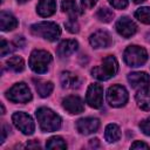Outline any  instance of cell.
I'll use <instances>...</instances> for the list:
<instances>
[{
  "instance_id": "obj_1",
  "label": "cell",
  "mask_w": 150,
  "mask_h": 150,
  "mask_svg": "<svg viewBox=\"0 0 150 150\" xmlns=\"http://www.w3.org/2000/svg\"><path fill=\"white\" fill-rule=\"evenodd\" d=\"M36 118L42 131L50 132V131L57 130L61 127L60 116L48 108H45V107L39 108L36 110Z\"/></svg>"
},
{
  "instance_id": "obj_2",
  "label": "cell",
  "mask_w": 150,
  "mask_h": 150,
  "mask_svg": "<svg viewBox=\"0 0 150 150\" xmlns=\"http://www.w3.org/2000/svg\"><path fill=\"white\" fill-rule=\"evenodd\" d=\"M117 70H118L117 60L112 55H108L103 59L100 66H96L91 69V75L100 81H107L110 77L115 76Z\"/></svg>"
},
{
  "instance_id": "obj_3",
  "label": "cell",
  "mask_w": 150,
  "mask_h": 150,
  "mask_svg": "<svg viewBox=\"0 0 150 150\" xmlns=\"http://www.w3.org/2000/svg\"><path fill=\"white\" fill-rule=\"evenodd\" d=\"M30 32L35 36L47 39L49 41H55L61 35V29L57 23L50 21H42L30 26Z\"/></svg>"
},
{
  "instance_id": "obj_4",
  "label": "cell",
  "mask_w": 150,
  "mask_h": 150,
  "mask_svg": "<svg viewBox=\"0 0 150 150\" xmlns=\"http://www.w3.org/2000/svg\"><path fill=\"white\" fill-rule=\"evenodd\" d=\"M52 62V55L47 50L35 49L29 56V67L36 74H43L47 71L49 63Z\"/></svg>"
},
{
  "instance_id": "obj_5",
  "label": "cell",
  "mask_w": 150,
  "mask_h": 150,
  "mask_svg": "<svg viewBox=\"0 0 150 150\" xmlns=\"http://www.w3.org/2000/svg\"><path fill=\"white\" fill-rule=\"evenodd\" d=\"M123 59L125 63L130 67H139L144 64L148 60V53L143 47L129 46L123 53Z\"/></svg>"
},
{
  "instance_id": "obj_6",
  "label": "cell",
  "mask_w": 150,
  "mask_h": 150,
  "mask_svg": "<svg viewBox=\"0 0 150 150\" xmlns=\"http://www.w3.org/2000/svg\"><path fill=\"white\" fill-rule=\"evenodd\" d=\"M6 97L14 103H27L32 100V94L28 88V86L23 82L15 83L7 93Z\"/></svg>"
},
{
  "instance_id": "obj_7",
  "label": "cell",
  "mask_w": 150,
  "mask_h": 150,
  "mask_svg": "<svg viewBox=\"0 0 150 150\" xmlns=\"http://www.w3.org/2000/svg\"><path fill=\"white\" fill-rule=\"evenodd\" d=\"M128 91L123 86L114 84L107 91V100L111 107H122L128 101Z\"/></svg>"
},
{
  "instance_id": "obj_8",
  "label": "cell",
  "mask_w": 150,
  "mask_h": 150,
  "mask_svg": "<svg viewBox=\"0 0 150 150\" xmlns=\"http://www.w3.org/2000/svg\"><path fill=\"white\" fill-rule=\"evenodd\" d=\"M12 121L14 125L25 135H32L34 132L35 125L32 120V117L22 111H16L12 115Z\"/></svg>"
},
{
  "instance_id": "obj_9",
  "label": "cell",
  "mask_w": 150,
  "mask_h": 150,
  "mask_svg": "<svg viewBox=\"0 0 150 150\" xmlns=\"http://www.w3.org/2000/svg\"><path fill=\"white\" fill-rule=\"evenodd\" d=\"M86 101L91 108H101L103 104V87L98 83H91L88 87Z\"/></svg>"
},
{
  "instance_id": "obj_10",
  "label": "cell",
  "mask_w": 150,
  "mask_h": 150,
  "mask_svg": "<svg viewBox=\"0 0 150 150\" xmlns=\"http://www.w3.org/2000/svg\"><path fill=\"white\" fill-rule=\"evenodd\" d=\"M116 30L120 35H122L123 38H130L132 36L136 30H137V26L136 23L128 16H122L118 19V21L116 22Z\"/></svg>"
},
{
  "instance_id": "obj_11",
  "label": "cell",
  "mask_w": 150,
  "mask_h": 150,
  "mask_svg": "<svg viewBox=\"0 0 150 150\" xmlns=\"http://www.w3.org/2000/svg\"><path fill=\"white\" fill-rule=\"evenodd\" d=\"M100 127V121L94 117H86V118H80L76 122V129L80 134L83 135H89L95 131H97Z\"/></svg>"
},
{
  "instance_id": "obj_12",
  "label": "cell",
  "mask_w": 150,
  "mask_h": 150,
  "mask_svg": "<svg viewBox=\"0 0 150 150\" xmlns=\"http://www.w3.org/2000/svg\"><path fill=\"white\" fill-rule=\"evenodd\" d=\"M128 81L132 88L142 89L150 87V76L144 71H135L128 75Z\"/></svg>"
},
{
  "instance_id": "obj_13",
  "label": "cell",
  "mask_w": 150,
  "mask_h": 150,
  "mask_svg": "<svg viewBox=\"0 0 150 150\" xmlns=\"http://www.w3.org/2000/svg\"><path fill=\"white\" fill-rule=\"evenodd\" d=\"M62 105L70 114H80L84 110L83 101L79 96H75V95H70V96H67L66 98H63Z\"/></svg>"
},
{
  "instance_id": "obj_14",
  "label": "cell",
  "mask_w": 150,
  "mask_h": 150,
  "mask_svg": "<svg viewBox=\"0 0 150 150\" xmlns=\"http://www.w3.org/2000/svg\"><path fill=\"white\" fill-rule=\"evenodd\" d=\"M89 42L94 48H107L110 46L111 39L105 30H97L90 35Z\"/></svg>"
},
{
  "instance_id": "obj_15",
  "label": "cell",
  "mask_w": 150,
  "mask_h": 150,
  "mask_svg": "<svg viewBox=\"0 0 150 150\" xmlns=\"http://www.w3.org/2000/svg\"><path fill=\"white\" fill-rule=\"evenodd\" d=\"M79 47L77 41L75 40H63L56 49V53L60 57H67L69 55H71Z\"/></svg>"
},
{
  "instance_id": "obj_16",
  "label": "cell",
  "mask_w": 150,
  "mask_h": 150,
  "mask_svg": "<svg viewBox=\"0 0 150 150\" xmlns=\"http://www.w3.org/2000/svg\"><path fill=\"white\" fill-rule=\"evenodd\" d=\"M36 11L40 16H43V18L50 16L56 11V2L55 0H39Z\"/></svg>"
},
{
  "instance_id": "obj_17",
  "label": "cell",
  "mask_w": 150,
  "mask_h": 150,
  "mask_svg": "<svg viewBox=\"0 0 150 150\" xmlns=\"http://www.w3.org/2000/svg\"><path fill=\"white\" fill-rule=\"evenodd\" d=\"M136 101L141 109L150 111V87L139 89L136 94Z\"/></svg>"
},
{
  "instance_id": "obj_18",
  "label": "cell",
  "mask_w": 150,
  "mask_h": 150,
  "mask_svg": "<svg viewBox=\"0 0 150 150\" xmlns=\"http://www.w3.org/2000/svg\"><path fill=\"white\" fill-rule=\"evenodd\" d=\"M18 26V20L9 13L7 12H1L0 14V27L1 30L6 32V30H12L14 28H16Z\"/></svg>"
},
{
  "instance_id": "obj_19",
  "label": "cell",
  "mask_w": 150,
  "mask_h": 150,
  "mask_svg": "<svg viewBox=\"0 0 150 150\" xmlns=\"http://www.w3.org/2000/svg\"><path fill=\"white\" fill-rule=\"evenodd\" d=\"M61 84L63 88L74 89L80 86V79L70 71H63L61 74Z\"/></svg>"
},
{
  "instance_id": "obj_20",
  "label": "cell",
  "mask_w": 150,
  "mask_h": 150,
  "mask_svg": "<svg viewBox=\"0 0 150 150\" xmlns=\"http://www.w3.org/2000/svg\"><path fill=\"white\" fill-rule=\"evenodd\" d=\"M104 137H105L107 142H109V143H114V142L118 141L120 137H121V130H120V128L116 124H114V123L108 124L105 127Z\"/></svg>"
},
{
  "instance_id": "obj_21",
  "label": "cell",
  "mask_w": 150,
  "mask_h": 150,
  "mask_svg": "<svg viewBox=\"0 0 150 150\" xmlns=\"http://www.w3.org/2000/svg\"><path fill=\"white\" fill-rule=\"evenodd\" d=\"M61 7H62V11L69 15V19H76V16L80 14L79 7L74 0H63L61 4Z\"/></svg>"
},
{
  "instance_id": "obj_22",
  "label": "cell",
  "mask_w": 150,
  "mask_h": 150,
  "mask_svg": "<svg viewBox=\"0 0 150 150\" xmlns=\"http://www.w3.org/2000/svg\"><path fill=\"white\" fill-rule=\"evenodd\" d=\"M53 88L54 86L49 81H42V80L35 81V89L41 97H47L53 91Z\"/></svg>"
},
{
  "instance_id": "obj_23",
  "label": "cell",
  "mask_w": 150,
  "mask_h": 150,
  "mask_svg": "<svg viewBox=\"0 0 150 150\" xmlns=\"http://www.w3.org/2000/svg\"><path fill=\"white\" fill-rule=\"evenodd\" d=\"M7 66L15 73H20L25 69V61L20 56H12L7 60Z\"/></svg>"
},
{
  "instance_id": "obj_24",
  "label": "cell",
  "mask_w": 150,
  "mask_h": 150,
  "mask_svg": "<svg viewBox=\"0 0 150 150\" xmlns=\"http://www.w3.org/2000/svg\"><path fill=\"white\" fill-rule=\"evenodd\" d=\"M46 148H48V149H66L67 148V144H66V142L63 141L62 137H60V136H53V137H50L47 141Z\"/></svg>"
},
{
  "instance_id": "obj_25",
  "label": "cell",
  "mask_w": 150,
  "mask_h": 150,
  "mask_svg": "<svg viewBox=\"0 0 150 150\" xmlns=\"http://www.w3.org/2000/svg\"><path fill=\"white\" fill-rule=\"evenodd\" d=\"M135 18L145 23V25H150V7H141L135 12Z\"/></svg>"
},
{
  "instance_id": "obj_26",
  "label": "cell",
  "mask_w": 150,
  "mask_h": 150,
  "mask_svg": "<svg viewBox=\"0 0 150 150\" xmlns=\"http://www.w3.org/2000/svg\"><path fill=\"white\" fill-rule=\"evenodd\" d=\"M96 16H97L98 20H101L103 22H110L112 20V18H114V13H112L111 9H109L107 7H102V8H100L97 11Z\"/></svg>"
},
{
  "instance_id": "obj_27",
  "label": "cell",
  "mask_w": 150,
  "mask_h": 150,
  "mask_svg": "<svg viewBox=\"0 0 150 150\" xmlns=\"http://www.w3.org/2000/svg\"><path fill=\"white\" fill-rule=\"evenodd\" d=\"M64 26L68 32L70 33H77L79 32V23L76 22L75 19H69L67 22H64Z\"/></svg>"
},
{
  "instance_id": "obj_28",
  "label": "cell",
  "mask_w": 150,
  "mask_h": 150,
  "mask_svg": "<svg viewBox=\"0 0 150 150\" xmlns=\"http://www.w3.org/2000/svg\"><path fill=\"white\" fill-rule=\"evenodd\" d=\"M13 48H11L9 42H7L5 39H1V45H0V54L1 56H6L7 54L12 53Z\"/></svg>"
},
{
  "instance_id": "obj_29",
  "label": "cell",
  "mask_w": 150,
  "mask_h": 150,
  "mask_svg": "<svg viewBox=\"0 0 150 150\" xmlns=\"http://www.w3.org/2000/svg\"><path fill=\"white\" fill-rule=\"evenodd\" d=\"M109 2L114 8L117 9H123L128 6V0H109Z\"/></svg>"
},
{
  "instance_id": "obj_30",
  "label": "cell",
  "mask_w": 150,
  "mask_h": 150,
  "mask_svg": "<svg viewBox=\"0 0 150 150\" xmlns=\"http://www.w3.org/2000/svg\"><path fill=\"white\" fill-rule=\"evenodd\" d=\"M139 128H141V130H142L145 135L150 136V117L146 118V120H143V121L139 123Z\"/></svg>"
},
{
  "instance_id": "obj_31",
  "label": "cell",
  "mask_w": 150,
  "mask_h": 150,
  "mask_svg": "<svg viewBox=\"0 0 150 150\" xmlns=\"http://www.w3.org/2000/svg\"><path fill=\"white\" fill-rule=\"evenodd\" d=\"M131 149H150V146L142 141H136L131 144Z\"/></svg>"
},
{
  "instance_id": "obj_32",
  "label": "cell",
  "mask_w": 150,
  "mask_h": 150,
  "mask_svg": "<svg viewBox=\"0 0 150 150\" xmlns=\"http://www.w3.org/2000/svg\"><path fill=\"white\" fill-rule=\"evenodd\" d=\"M81 2L83 8H91L97 2V0H81Z\"/></svg>"
},
{
  "instance_id": "obj_33",
  "label": "cell",
  "mask_w": 150,
  "mask_h": 150,
  "mask_svg": "<svg viewBox=\"0 0 150 150\" xmlns=\"http://www.w3.org/2000/svg\"><path fill=\"white\" fill-rule=\"evenodd\" d=\"M89 145H90L91 148H98V146H100V142H98L97 138H94V139H90V141H89Z\"/></svg>"
},
{
  "instance_id": "obj_34",
  "label": "cell",
  "mask_w": 150,
  "mask_h": 150,
  "mask_svg": "<svg viewBox=\"0 0 150 150\" xmlns=\"http://www.w3.org/2000/svg\"><path fill=\"white\" fill-rule=\"evenodd\" d=\"M8 127L6 125V124H2V131H1V134H2V136H1V143L5 141V138H6V135H7V131H6V129H7Z\"/></svg>"
},
{
  "instance_id": "obj_35",
  "label": "cell",
  "mask_w": 150,
  "mask_h": 150,
  "mask_svg": "<svg viewBox=\"0 0 150 150\" xmlns=\"http://www.w3.org/2000/svg\"><path fill=\"white\" fill-rule=\"evenodd\" d=\"M14 42H15V43H16V45H19V46H22V45H23V42H25V41H23V40H22V38H20V39H19V36H18V38H16V39H15V41H14Z\"/></svg>"
},
{
  "instance_id": "obj_36",
  "label": "cell",
  "mask_w": 150,
  "mask_h": 150,
  "mask_svg": "<svg viewBox=\"0 0 150 150\" xmlns=\"http://www.w3.org/2000/svg\"><path fill=\"white\" fill-rule=\"evenodd\" d=\"M144 0H134V2H136V4H139V2H143Z\"/></svg>"
},
{
  "instance_id": "obj_37",
  "label": "cell",
  "mask_w": 150,
  "mask_h": 150,
  "mask_svg": "<svg viewBox=\"0 0 150 150\" xmlns=\"http://www.w3.org/2000/svg\"><path fill=\"white\" fill-rule=\"evenodd\" d=\"M18 1H20V2H26V1H28V0H18Z\"/></svg>"
}]
</instances>
